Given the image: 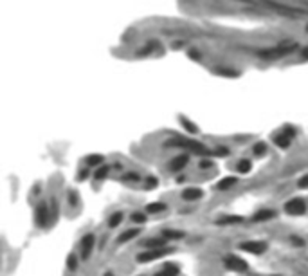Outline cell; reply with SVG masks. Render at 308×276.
I'll return each instance as SVG.
<instances>
[{
  "instance_id": "obj_10",
  "label": "cell",
  "mask_w": 308,
  "mask_h": 276,
  "mask_svg": "<svg viewBox=\"0 0 308 276\" xmlns=\"http://www.w3.org/2000/svg\"><path fill=\"white\" fill-rule=\"evenodd\" d=\"M188 164H189V155L188 154H179V155H175V157L170 161L168 170H170L171 173H180V172H184V170L188 168Z\"/></svg>"
},
{
  "instance_id": "obj_11",
  "label": "cell",
  "mask_w": 308,
  "mask_h": 276,
  "mask_svg": "<svg viewBox=\"0 0 308 276\" xmlns=\"http://www.w3.org/2000/svg\"><path fill=\"white\" fill-rule=\"evenodd\" d=\"M276 215L277 213L270 208L258 209V211H254V215L250 217V222H254V224H258V222H268V220H272V218H276Z\"/></svg>"
},
{
  "instance_id": "obj_17",
  "label": "cell",
  "mask_w": 308,
  "mask_h": 276,
  "mask_svg": "<svg viewBox=\"0 0 308 276\" xmlns=\"http://www.w3.org/2000/svg\"><path fill=\"white\" fill-rule=\"evenodd\" d=\"M105 164V157L101 154H92L85 157V166L90 168V170H96V168L103 166Z\"/></svg>"
},
{
  "instance_id": "obj_4",
  "label": "cell",
  "mask_w": 308,
  "mask_h": 276,
  "mask_svg": "<svg viewBox=\"0 0 308 276\" xmlns=\"http://www.w3.org/2000/svg\"><path fill=\"white\" fill-rule=\"evenodd\" d=\"M173 253V249L171 247H161V249H144L143 253H139L137 256H135V260H137L139 263H150V262H155V260H159V258H164L168 256V254Z\"/></svg>"
},
{
  "instance_id": "obj_19",
  "label": "cell",
  "mask_w": 308,
  "mask_h": 276,
  "mask_svg": "<svg viewBox=\"0 0 308 276\" xmlns=\"http://www.w3.org/2000/svg\"><path fill=\"white\" fill-rule=\"evenodd\" d=\"M238 184V177H223L222 181L216 182V190L218 191H225V190H231L232 186H236Z\"/></svg>"
},
{
  "instance_id": "obj_35",
  "label": "cell",
  "mask_w": 308,
  "mask_h": 276,
  "mask_svg": "<svg viewBox=\"0 0 308 276\" xmlns=\"http://www.w3.org/2000/svg\"><path fill=\"white\" fill-rule=\"evenodd\" d=\"M290 244L297 245V247H304V240L299 238V236H290Z\"/></svg>"
},
{
  "instance_id": "obj_34",
  "label": "cell",
  "mask_w": 308,
  "mask_h": 276,
  "mask_svg": "<svg viewBox=\"0 0 308 276\" xmlns=\"http://www.w3.org/2000/svg\"><path fill=\"white\" fill-rule=\"evenodd\" d=\"M198 168H200V170H209V168H213V161L207 159V157H204L200 163H198Z\"/></svg>"
},
{
  "instance_id": "obj_27",
  "label": "cell",
  "mask_w": 308,
  "mask_h": 276,
  "mask_svg": "<svg viewBox=\"0 0 308 276\" xmlns=\"http://www.w3.org/2000/svg\"><path fill=\"white\" fill-rule=\"evenodd\" d=\"M130 220L134 224H144L148 220V213L146 211H134L130 215Z\"/></svg>"
},
{
  "instance_id": "obj_25",
  "label": "cell",
  "mask_w": 308,
  "mask_h": 276,
  "mask_svg": "<svg viewBox=\"0 0 308 276\" xmlns=\"http://www.w3.org/2000/svg\"><path fill=\"white\" fill-rule=\"evenodd\" d=\"M80 258L81 256H78L76 253H71L67 256V262H65V267H67V271H76L78 269V265H80Z\"/></svg>"
},
{
  "instance_id": "obj_12",
  "label": "cell",
  "mask_w": 308,
  "mask_h": 276,
  "mask_svg": "<svg viewBox=\"0 0 308 276\" xmlns=\"http://www.w3.org/2000/svg\"><path fill=\"white\" fill-rule=\"evenodd\" d=\"M182 200H188V202H195V200H200L204 197V190L197 188V186H189L186 190L182 191Z\"/></svg>"
},
{
  "instance_id": "obj_9",
  "label": "cell",
  "mask_w": 308,
  "mask_h": 276,
  "mask_svg": "<svg viewBox=\"0 0 308 276\" xmlns=\"http://www.w3.org/2000/svg\"><path fill=\"white\" fill-rule=\"evenodd\" d=\"M94 245H96V235L94 233H87V235L81 236V242H80L81 260H89V258L92 256Z\"/></svg>"
},
{
  "instance_id": "obj_22",
  "label": "cell",
  "mask_w": 308,
  "mask_h": 276,
  "mask_svg": "<svg viewBox=\"0 0 308 276\" xmlns=\"http://www.w3.org/2000/svg\"><path fill=\"white\" fill-rule=\"evenodd\" d=\"M166 208H168V206H166L164 202H150L146 208H144V211H146L148 215H157V213L166 211Z\"/></svg>"
},
{
  "instance_id": "obj_21",
  "label": "cell",
  "mask_w": 308,
  "mask_h": 276,
  "mask_svg": "<svg viewBox=\"0 0 308 276\" xmlns=\"http://www.w3.org/2000/svg\"><path fill=\"white\" fill-rule=\"evenodd\" d=\"M179 121H180V125H182V128L188 132V134H198V127L191 121V119H188L186 116H180Z\"/></svg>"
},
{
  "instance_id": "obj_37",
  "label": "cell",
  "mask_w": 308,
  "mask_h": 276,
  "mask_svg": "<svg viewBox=\"0 0 308 276\" xmlns=\"http://www.w3.org/2000/svg\"><path fill=\"white\" fill-rule=\"evenodd\" d=\"M188 56H189V58H193V60H202V55H198V51H195V49L189 51Z\"/></svg>"
},
{
  "instance_id": "obj_8",
  "label": "cell",
  "mask_w": 308,
  "mask_h": 276,
  "mask_svg": "<svg viewBox=\"0 0 308 276\" xmlns=\"http://www.w3.org/2000/svg\"><path fill=\"white\" fill-rule=\"evenodd\" d=\"M238 247L241 251H245L249 254H254V256H259V254H263L265 251L268 249V244L263 242V240H247V242H241Z\"/></svg>"
},
{
  "instance_id": "obj_31",
  "label": "cell",
  "mask_w": 308,
  "mask_h": 276,
  "mask_svg": "<svg viewBox=\"0 0 308 276\" xmlns=\"http://www.w3.org/2000/svg\"><path fill=\"white\" fill-rule=\"evenodd\" d=\"M141 181V177H139V173L137 172H128V173H125V175L121 177V182H139Z\"/></svg>"
},
{
  "instance_id": "obj_24",
  "label": "cell",
  "mask_w": 308,
  "mask_h": 276,
  "mask_svg": "<svg viewBox=\"0 0 308 276\" xmlns=\"http://www.w3.org/2000/svg\"><path fill=\"white\" fill-rule=\"evenodd\" d=\"M250 170H252V161L250 159H240L236 163L238 173H250Z\"/></svg>"
},
{
  "instance_id": "obj_7",
  "label": "cell",
  "mask_w": 308,
  "mask_h": 276,
  "mask_svg": "<svg viewBox=\"0 0 308 276\" xmlns=\"http://www.w3.org/2000/svg\"><path fill=\"white\" fill-rule=\"evenodd\" d=\"M223 265H225V269L234 271V272L249 271V263H247L243 258L236 256V254H225V256H223Z\"/></svg>"
},
{
  "instance_id": "obj_3",
  "label": "cell",
  "mask_w": 308,
  "mask_h": 276,
  "mask_svg": "<svg viewBox=\"0 0 308 276\" xmlns=\"http://www.w3.org/2000/svg\"><path fill=\"white\" fill-rule=\"evenodd\" d=\"M53 220V209L51 204H47L45 200H40L35 208V224L38 227L49 226V222Z\"/></svg>"
},
{
  "instance_id": "obj_5",
  "label": "cell",
  "mask_w": 308,
  "mask_h": 276,
  "mask_svg": "<svg viewBox=\"0 0 308 276\" xmlns=\"http://www.w3.org/2000/svg\"><path fill=\"white\" fill-rule=\"evenodd\" d=\"M294 137H295V128L294 127H285V128H281L279 132L274 134L272 141H274V145H276L277 148L286 150V148H290Z\"/></svg>"
},
{
  "instance_id": "obj_13",
  "label": "cell",
  "mask_w": 308,
  "mask_h": 276,
  "mask_svg": "<svg viewBox=\"0 0 308 276\" xmlns=\"http://www.w3.org/2000/svg\"><path fill=\"white\" fill-rule=\"evenodd\" d=\"M153 276H180V265L179 263H164Z\"/></svg>"
},
{
  "instance_id": "obj_15",
  "label": "cell",
  "mask_w": 308,
  "mask_h": 276,
  "mask_svg": "<svg viewBox=\"0 0 308 276\" xmlns=\"http://www.w3.org/2000/svg\"><path fill=\"white\" fill-rule=\"evenodd\" d=\"M141 235V227H128L126 231H123L119 235V238H117V244H128L130 240L137 238V236Z\"/></svg>"
},
{
  "instance_id": "obj_33",
  "label": "cell",
  "mask_w": 308,
  "mask_h": 276,
  "mask_svg": "<svg viewBox=\"0 0 308 276\" xmlns=\"http://www.w3.org/2000/svg\"><path fill=\"white\" fill-rule=\"evenodd\" d=\"M231 154L225 146H220V148H216V150H213V155H216V157H227V155Z\"/></svg>"
},
{
  "instance_id": "obj_23",
  "label": "cell",
  "mask_w": 308,
  "mask_h": 276,
  "mask_svg": "<svg viewBox=\"0 0 308 276\" xmlns=\"http://www.w3.org/2000/svg\"><path fill=\"white\" fill-rule=\"evenodd\" d=\"M161 235L170 242V240H182L184 236H186V233H184V231H179V229H164Z\"/></svg>"
},
{
  "instance_id": "obj_39",
  "label": "cell",
  "mask_w": 308,
  "mask_h": 276,
  "mask_svg": "<svg viewBox=\"0 0 308 276\" xmlns=\"http://www.w3.org/2000/svg\"><path fill=\"white\" fill-rule=\"evenodd\" d=\"M103 276H116V274H114V271H107Z\"/></svg>"
},
{
  "instance_id": "obj_41",
  "label": "cell",
  "mask_w": 308,
  "mask_h": 276,
  "mask_svg": "<svg viewBox=\"0 0 308 276\" xmlns=\"http://www.w3.org/2000/svg\"><path fill=\"white\" fill-rule=\"evenodd\" d=\"M306 31H308V26H306Z\"/></svg>"
},
{
  "instance_id": "obj_30",
  "label": "cell",
  "mask_w": 308,
  "mask_h": 276,
  "mask_svg": "<svg viewBox=\"0 0 308 276\" xmlns=\"http://www.w3.org/2000/svg\"><path fill=\"white\" fill-rule=\"evenodd\" d=\"M252 154H254L256 157H263V155L267 154V145H265L263 141H261V143H256V145L252 146Z\"/></svg>"
},
{
  "instance_id": "obj_28",
  "label": "cell",
  "mask_w": 308,
  "mask_h": 276,
  "mask_svg": "<svg viewBox=\"0 0 308 276\" xmlns=\"http://www.w3.org/2000/svg\"><path fill=\"white\" fill-rule=\"evenodd\" d=\"M157 186H159V179L157 177H153V175H150V177H146L144 179V184H143V188L146 191H150V190H155Z\"/></svg>"
},
{
  "instance_id": "obj_29",
  "label": "cell",
  "mask_w": 308,
  "mask_h": 276,
  "mask_svg": "<svg viewBox=\"0 0 308 276\" xmlns=\"http://www.w3.org/2000/svg\"><path fill=\"white\" fill-rule=\"evenodd\" d=\"M67 200L71 204L72 208H78V204H80V193L76 190H69L67 191Z\"/></svg>"
},
{
  "instance_id": "obj_32",
  "label": "cell",
  "mask_w": 308,
  "mask_h": 276,
  "mask_svg": "<svg viewBox=\"0 0 308 276\" xmlns=\"http://www.w3.org/2000/svg\"><path fill=\"white\" fill-rule=\"evenodd\" d=\"M90 175H94V173L90 172V168H87V166L80 168V172H78V181H87Z\"/></svg>"
},
{
  "instance_id": "obj_20",
  "label": "cell",
  "mask_w": 308,
  "mask_h": 276,
  "mask_svg": "<svg viewBox=\"0 0 308 276\" xmlns=\"http://www.w3.org/2000/svg\"><path fill=\"white\" fill-rule=\"evenodd\" d=\"M123 220H125V213L123 211L112 213L110 217H108V227H110V229H116L117 226H121V222Z\"/></svg>"
},
{
  "instance_id": "obj_16",
  "label": "cell",
  "mask_w": 308,
  "mask_h": 276,
  "mask_svg": "<svg viewBox=\"0 0 308 276\" xmlns=\"http://www.w3.org/2000/svg\"><path fill=\"white\" fill-rule=\"evenodd\" d=\"M144 249H161V247H166L168 245V240L164 236H152V238H146L143 242Z\"/></svg>"
},
{
  "instance_id": "obj_14",
  "label": "cell",
  "mask_w": 308,
  "mask_h": 276,
  "mask_svg": "<svg viewBox=\"0 0 308 276\" xmlns=\"http://www.w3.org/2000/svg\"><path fill=\"white\" fill-rule=\"evenodd\" d=\"M243 222H245V218L240 217V215H223L216 220V224L218 226H240Z\"/></svg>"
},
{
  "instance_id": "obj_18",
  "label": "cell",
  "mask_w": 308,
  "mask_h": 276,
  "mask_svg": "<svg viewBox=\"0 0 308 276\" xmlns=\"http://www.w3.org/2000/svg\"><path fill=\"white\" fill-rule=\"evenodd\" d=\"M110 172H112V166H108V164H103V166H99V168H96V170H94V175H92V179H94L96 182H103L108 175H110Z\"/></svg>"
},
{
  "instance_id": "obj_36",
  "label": "cell",
  "mask_w": 308,
  "mask_h": 276,
  "mask_svg": "<svg viewBox=\"0 0 308 276\" xmlns=\"http://www.w3.org/2000/svg\"><path fill=\"white\" fill-rule=\"evenodd\" d=\"M297 186H299L301 190H308V175H303L299 179V181H297Z\"/></svg>"
},
{
  "instance_id": "obj_26",
  "label": "cell",
  "mask_w": 308,
  "mask_h": 276,
  "mask_svg": "<svg viewBox=\"0 0 308 276\" xmlns=\"http://www.w3.org/2000/svg\"><path fill=\"white\" fill-rule=\"evenodd\" d=\"M214 74L225 76V78H238L240 76V71H234V69H229V67H220V69H214Z\"/></svg>"
},
{
  "instance_id": "obj_1",
  "label": "cell",
  "mask_w": 308,
  "mask_h": 276,
  "mask_svg": "<svg viewBox=\"0 0 308 276\" xmlns=\"http://www.w3.org/2000/svg\"><path fill=\"white\" fill-rule=\"evenodd\" d=\"M166 146H177V148L186 150L188 154L200 155L202 159L213 155V150H209L205 145H202L200 141L197 139H189V137H171L170 141H166Z\"/></svg>"
},
{
  "instance_id": "obj_40",
  "label": "cell",
  "mask_w": 308,
  "mask_h": 276,
  "mask_svg": "<svg viewBox=\"0 0 308 276\" xmlns=\"http://www.w3.org/2000/svg\"><path fill=\"white\" fill-rule=\"evenodd\" d=\"M270 276H277V274H270Z\"/></svg>"
},
{
  "instance_id": "obj_2",
  "label": "cell",
  "mask_w": 308,
  "mask_h": 276,
  "mask_svg": "<svg viewBox=\"0 0 308 276\" xmlns=\"http://www.w3.org/2000/svg\"><path fill=\"white\" fill-rule=\"evenodd\" d=\"M295 49H297V44H295V42H290V44L285 42V44H279V46L270 47V49L258 51L256 55H258L259 58H263V60H279V58L288 56L290 53H294Z\"/></svg>"
},
{
  "instance_id": "obj_6",
  "label": "cell",
  "mask_w": 308,
  "mask_h": 276,
  "mask_svg": "<svg viewBox=\"0 0 308 276\" xmlns=\"http://www.w3.org/2000/svg\"><path fill=\"white\" fill-rule=\"evenodd\" d=\"M283 211L286 215H290V217H301V215H304L308 211V202L304 199L295 197V199H290L288 202H285Z\"/></svg>"
},
{
  "instance_id": "obj_38",
  "label": "cell",
  "mask_w": 308,
  "mask_h": 276,
  "mask_svg": "<svg viewBox=\"0 0 308 276\" xmlns=\"http://www.w3.org/2000/svg\"><path fill=\"white\" fill-rule=\"evenodd\" d=\"M301 58H303V60H308V46L304 47L303 51H301Z\"/></svg>"
}]
</instances>
